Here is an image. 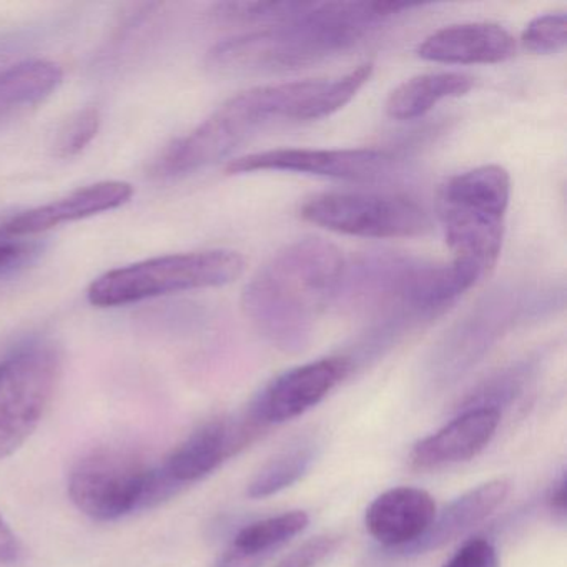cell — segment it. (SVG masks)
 <instances>
[{
    "mask_svg": "<svg viewBox=\"0 0 567 567\" xmlns=\"http://www.w3.org/2000/svg\"><path fill=\"white\" fill-rule=\"evenodd\" d=\"M443 567H497V553L484 537L464 543Z\"/></svg>",
    "mask_w": 567,
    "mask_h": 567,
    "instance_id": "cell-28",
    "label": "cell"
},
{
    "mask_svg": "<svg viewBox=\"0 0 567 567\" xmlns=\"http://www.w3.org/2000/svg\"><path fill=\"white\" fill-rule=\"evenodd\" d=\"M567 44L566 12H550L533 19L520 35V45L537 55L557 54Z\"/></svg>",
    "mask_w": 567,
    "mask_h": 567,
    "instance_id": "cell-26",
    "label": "cell"
},
{
    "mask_svg": "<svg viewBox=\"0 0 567 567\" xmlns=\"http://www.w3.org/2000/svg\"><path fill=\"white\" fill-rule=\"evenodd\" d=\"M267 424L254 406L235 417L210 421L192 433L165 461L164 471L178 484L194 483L214 473L228 457L247 447Z\"/></svg>",
    "mask_w": 567,
    "mask_h": 567,
    "instance_id": "cell-12",
    "label": "cell"
},
{
    "mask_svg": "<svg viewBox=\"0 0 567 567\" xmlns=\"http://www.w3.org/2000/svg\"><path fill=\"white\" fill-rule=\"evenodd\" d=\"M267 560L261 557L250 556V554L240 553V550L228 547L215 567H261Z\"/></svg>",
    "mask_w": 567,
    "mask_h": 567,
    "instance_id": "cell-31",
    "label": "cell"
},
{
    "mask_svg": "<svg viewBox=\"0 0 567 567\" xmlns=\"http://www.w3.org/2000/svg\"><path fill=\"white\" fill-rule=\"evenodd\" d=\"M244 271L245 258L224 248L162 255L101 275L89 287L87 298L97 308L125 307L165 295L227 287Z\"/></svg>",
    "mask_w": 567,
    "mask_h": 567,
    "instance_id": "cell-6",
    "label": "cell"
},
{
    "mask_svg": "<svg viewBox=\"0 0 567 567\" xmlns=\"http://www.w3.org/2000/svg\"><path fill=\"white\" fill-rule=\"evenodd\" d=\"M499 423L501 411L494 408L461 411L446 426L414 444L411 466L436 470L470 461L491 443Z\"/></svg>",
    "mask_w": 567,
    "mask_h": 567,
    "instance_id": "cell-17",
    "label": "cell"
},
{
    "mask_svg": "<svg viewBox=\"0 0 567 567\" xmlns=\"http://www.w3.org/2000/svg\"><path fill=\"white\" fill-rule=\"evenodd\" d=\"M288 111L290 101L284 84L241 92L220 105L190 134L172 142L152 164V175L174 178L212 167L260 132L287 125Z\"/></svg>",
    "mask_w": 567,
    "mask_h": 567,
    "instance_id": "cell-5",
    "label": "cell"
},
{
    "mask_svg": "<svg viewBox=\"0 0 567 567\" xmlns=\"http://www.w3.org/2000/svg\"><path fill=\"white\" fill-rule=\"evenodd\" d=\"M400 151L390 148H277L255 152L228 162V175L288 172L348 182L383 177L398 162Z\"/></svg>",
    "mask_w": 567,
    "mask_h": 567,
    "instance_id": "cell-11",
    "label": "cell"
},
{
    "mask_svg": "<svg viewBox=\"0 0 567 567\" xmlns=\"http://www.w3.org/2000/svg\"><path fill=\"white\" fill-rule=\"evenodd\" d=\"M318 450L320 444L313 437L295 441L281 450L255 474L247 487L248 497L264 499L293 486L313 466Z\"/></svg>",
    "mask_w": 567,
    "mask_h": 567,
    "instance_id": "cell-21",
    "label": "cell"
},
{
    "mask_svg": "<svg viewBox=\"0 0 567 567\" xmlns=\"http://www.w3.org/2000/svg\"><path fill=\"white\" fill-rule=\"evenodd\" d=\"M135 190L124 181H105L78 188L58 200L31 208L0 228L2 238L34 237L59 225L117 210L132 200Z\"/></svg>",
    "mask_w": 567,
    "mask_h": 567,
    "instance_id": "cell-14",
    "label": "cell"
},
{
    "mask_svg": "<svg viewBox=\"0 0 567 567\" xmlns=\"http://www.w3.org/2000/svg\"><path fill=\"white\" fill-rule=\"evenodd\" d=\"M533 374V367L529 363H519L516 367L507 368L501 373L491 377L486 383L480 384L473 393L464 398L457 410H477V408H494L499 410L504 404L516 400L527 381Z\"/></svg>",
    "mask_w": 567,
    "mask_h": 567,
    "instance_id": "cell-24",
    "label": "cell"
},
{
    "mask_svg": "<svg viewBox=\"0 0 567 567\" xmlns=\"http://www.w3.org/2000/svg\"><path fill=\"white\" fill-rule=\"evenodd\" d=\"M101 112L97 107H85L72 114L55 134L52 151L58 158L78 157L97 137L101 128Z\"/></svg>",
    "mask_w": 567,
    "mask_h": 567,
    "instance_id": "cell-25",
    "label": "cell"
},
{
    "mask_svg": "<svg viewBox=\"0 0 567 567\" xmlns=\"http://www.w3.org/2000/svg\"><path fill=\"white\" fill-rule=\"evenodd\" d=\"M347 258L321 238H303L281 248L245 285L241 311L274 347L297 353L337 301Z\"/></svg>",
    "mask_w": 567,
    "mask_h": 567,
    "instance_id": "cell-3",
    "label": "cell"
},
{
    "mask_svg": "<svg viewBox=\"0 0 567 567\" xmlns=\"http://www.w3.org/2000/svg\"><path fill=\"white\" fill-rule=\"evenodd\" d=\"M511 177L499 165L453 175L437 194V217L453 261L486 277L503 248Z\"/></svg>",
    "mask_w": 567,
    "mask_h": 567,
    "instance_id": "cell-4",
    "label": "cell"
},
{
    "mask_svg": "<svg viewBox=\"0 0 567 567\" xmlns=\"http://www.w3.org/2000/svg\"><path fill=\"white\" fill-rule=\"evenodd\" d=\"M29 255H31V247L29 245L21 244V241H12L11 238H4V241H0V274L14 270L16 267L24 264Z\"/></svg>",
    "mask_w": 567,
    "mask_h": 567,
    "instance_id": "cell-29",
    "label": "cell"
},
{
    "mask_svg": "<svg viewBox=\"0 0 567 567\" xmlns=\"http://www.w3.org/2000/svg\"><path fill=\"white\" fill-rule=\"evenodd\" d=\"M436 503L427 491L417 487H393L377 497L364 516L368 533L391 550L416 543L433 523Z\"/></svg>",
    "mask_w": 567,
    "mask_h": 567,
    "instance_id": "cell-16",
    "label": "cell"
},
{
    "mask_svg": "<svg viewBox=\"0 0 567 567\" xmlns=\"http://www.w3.org/2000/svg\"><path fill=\"white\" fill-rule=\"evenodd\" d=\"M62 373L61 351L34 341L0 361V460L12 456L32 436Z\"/></svg>",
    "mask_w": 567,
    "mask_h": 567,
    "instance_id": "cell-9",
    "label": "cell"
},
{
    "mask_svg": "<svg viewBox=\"0 0 567 567\" xmlns=\"http://www.w3.org/2000/svg\"><path fill=\"white\" fill-rule=\"evenodd\" d=\"M480 280L453 260L434 264L396 251H368L344 264L334 303L363 315L364 347L384 348L446 313Z\"/></svg>",
    "mask_w": 567,
    "mask_h": 567,
    "instance_id": "cell-2",
    "label": "cell"
},
{
    "mask_svg": "<svg viewBox=\"0 0 567 567\" xmlns=\"http://www.w3.org/2000/svg\"><path fill=\"white\" fill-rule=\"evenodd\" d=\"M353 360L328 357L300 364L275 378L251 403L265 424H280L301 416L324 400L350 374Z\"/></svg>",
    "mask_w": 567,
    "mask_h": 567,
    "instance_id": "cell-13",
    "label": "cell"
},
{
    "mask_svg": "<svg viewBox=\"0 0 567 567\" xmlns=\"http://www.w3.org/2000/svg\"><path fill=\"white\" fill-rule=\"evenodd\" d=\"M516 49V39L503 25L467 22L447 25L427 35L416 54L434 64L493 65L509 61Z\"/></svg>",
    "mask_w": 567,
    "mask_h": 567,
    "instance_id": "cell-15",
    "label": "cell"
},
{
    "mask_svg": "<svg viewBox=\"0 0 567 567\" xmlns=\"http://www.w3.org/2000/svg\"><path fill=\"white\" fill-rule=\"evenodd\" d=\"M300 215L308 224L351 237L411 238L431 230L427 212L404 195L331 192L308 198Z\"/></svg>",
    "mask_w": 567,
    "mask_h": 567,
    "instance_id": "cell-10",
    "label": "cell"
},
{
    "mask_svg": "<svg viewBox=\"0 0 567 567\" xmlns=\"http://www.w3.org/2000/svg\"><path fill=\"white\" fill-rule=\"evenodd\" d=\"M567 481L566 474L559 477L556 484H554L553 493L549 496L550 509L559 516H566V504H567Z\"/></svg>",
    "mask_w": 567,
    "mask_h": 567,
    "instance_id": "cell-32",
    "label": "cell"
},
{
    "mask_svg": "<svg viewBox=\"0 0 567 567\" xmlns=\"http://www.w3.org/2000/svg\"><path fill=\"white\" fill-rule=\"evenodd\" d=\"M509 494L506 480H493L463 496L451 501L440 514L436 513L430 529L411 546L398 550L401 556H421L431 550L441 549L453 540L460 539L467 530L486 520Z\"/></svg>",
    "mask_w": 567,
    "mask_h": 567,
    "instance_id": "cell-18",
    "label": "cell"
},
{
    "mask_svg": "<svg viewBox=\"0 0 567 567\" xmlns=\"http://www.w3.org/2000/svg\"><path fill=\"white\" fill-rule=\"evenodd\" d=\"M340 544L338 536H318L288 554L277 567H317L323 563L330 554L337 550Z\"/></svg>",
    "mask_w": 567,
    "mask_h": 567,
    "instance_id": "cell-27",
    "label": "cell"
},
{
    "mask_svg": "<svg viewBox=\"0 0 567 567\" xmlns=\"http://www.w3.org/2000/svg\"><path fill=\"white\" fill-rule=\"evenodd\" d=\"M64 81L61 65L44 59L0 69V125L44 104Z\"/></svg>",
    "mask_w": 567,
    "mask_h": 567,
    "instance_id": "cell-19",
    "label": "cell"
},
{
    "mask_svg": "<svg viewBox=\"0 0 567 567\" xmlns=\"http://www.w3.org/2000/svg\"><path fill=\"white\" fill-rule=\"evenodd\" d=\"M310 2H221L212 8L210 16L218 24L268 25L284 24L300 18Z\"/></svg>",
    "mask_w": 567,
    "mask_h": 567,
    "instance_id": "cell-23",
    "label": "cell"
},
{
    "mask_svg": "<svg viewBox=\"0 0 567 567\" xmlns=\"http://www.w3.org/2000/svg\"><path fill=\"white\" fill-rule=\"evenodd\" d=\"M417 8L400 2H310L293 21L218 42L205 55V68L218 78H258L313 68Z\"/></svg>",
    "mask_w": 567,
    "mask_h": 567,
    "instance_id": "cell-1",
    "label": "cell"
},
{
    "mask_svg": "<svg viewBox=\"0 0 567 567\" xmlns=\"http://www.w3.org/2000/svg\"><path fill=\"white\" fill-rule=\"evenodd\" d=\"M308 524H310V517L305 511H288V513L248 524L235 536L230 547L268 560L288 540L303 533Z\"/></svg>",
    "mask_w": 567,
    "mask_h": 567,
    "instance_id": "cell-22",
    "label": "cell"
},
{
    "mask_svg": "<svg viewBox=\"0 0 567 567\" xmlns=\"http://www.w3.org/2000/svg\"><path fill=\"white\" fill-rule=\"evenodd\" d=\"M564 307V288L511 285L484 295L441 341L440 367L460 371L483 357L517 324L539 320Z\"/></svg>",
    "mask_w": 567,
    "mask_h": 567,
    "instance_id": "cell-8",
    "label": "cell"
},
{
    "mask_svg": "<svg viewBox=\"0 0 567 567\" xmlns=\"http://www.w3.org/2000/svg\"><path fill=\"white\" fill-rule=\"evenodd\" d=\"M473 85V78L460 72L416 75L391 92L386 101L388 117L393 121H414L423 117L440 102L463 97Z\"/></svg>",
    "mask_w": 567,
    "mask_h": 567,
    "instance_id": "cell-20",
    "label": "cell"
},
{
    "mask_svg": "<svg viewBox=\"0 0 567 567\" xmlns=\"http://www.w3.org/2000/svg\"><path fill=\"white\" fill-rule=\"evenodd\" d=\"M178 487L164 467L152 466L141 454L105 447L75 464L69 496L85 516L115 520L168 499Z\"/></svg>",
    "mask_w": 567,
    "mask_h": 567,
    "instance_id": "cell-7",
    "label": "cell"
},
{
    "mask_svg": "<svg viewBox=\"0 0 567 567\" xmlns=\"http://www.w3.org/2000/svg\"><path fill=\"white\" fill-rule=\"evenodd\" d=\"M21 556V543L14 530L0 516V564H12Z\"/></svg>",
    "mask_w": 567,
    "mask_h": 567,
    "instance_id": "cell-30",
    "label": "cell"
}]
</instances>
